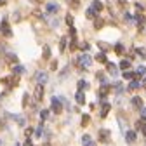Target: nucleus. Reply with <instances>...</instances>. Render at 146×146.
Returning a JSON list of instances; mask_svg holds the SVG:
<instances>
[{
    "instance_id": "nucleus-1",
    "label": "nucleus",
    "mask_w": 146,
    "mask_h": 146,
    "mask_svg": "<svg viewBox=\"0 0 146 146\" xmlns=\"http://www.w3.org/2000/svg\"><path fill=\"white\" fill-rule=\"evenodd\" d=\"M50 110L56 115H59L61 111H63V101L59 99V98H52V101H50Z\"/></svg>"
},
{
    "instance_id": "nucleus-20",
    "label": "nucleus",
    "mask_w": 146,
    "mask_h": 146,
    "mask_svg": "<svg viewBox=\"0 0 146 146\" xmlns=\"http://www.w3.org/2000/svg\"><path fill=\"white\" fill-rule=\"evenodd\" d=\"M90 143V136L89 134H84V137H82V144L85 146V144H89Z\"/></svg>"
},
{
    "instance_id": "nucleus-23",
    "label": "nucleus",
    "mask_w": 146,
    "mask_h": 146,
    "mask_svg": "<svg viewBox=\"0 0 146 146\" xmlns=\"http://www.w3.org/2000/svg\"><path fill=\"white\" fill-rule=\"evenodd\" d=\"M59 49H61V52L66 49V36H63V38H61V44H59Z\"/></svg>"
},
{
    "instance_id": "nucleus-18",
    "label": "nucleus",
    "mask_w": 146,
    "mask_h": 146,
    "mask_svg": "<svg viewBox=\"0 0 146 146\" xmlns=\"http://www.w3.org/2000/svg\"><path fill=\"white\" fill-rule=\"evenodd\" d=\"M141 75H146V66H139V68H137L136 77H141Z\"/></svg>"
},
{
    "instance_id": "nucleus-26",
    "label": "nucleus",
    "mask_w": 146,
    "mask_h": 146,
    "mask_svg": "<svg viewBox=\"0 0 146 146\" xmlns=\"http://www.w3.org/2000/svg\"><path fill=\"white\" fill-rule=\"evenodd\" d=\"M136 21H137V26H143V25H144V17L137 14V17H136Z\"/></svg>"
},
{
    "instance_id": "nucleus-41",
    "label": "nucleus",
    "mask_w": 146,
    "mask_h": 146,
    "mask_svg": "<svg viewBox=\"0 0 146 146\" xmlns=\"http://www.w3.org/2000/svg\"><path fill=\"white\" fill-rule=\"evenodd\" d=\"M0 144H2V141H0Z\"/></svg>"
},
{
    "instance_id": "nucleus-16",
    "label": "nucleus",
    "mask_w": 146,
    "mask_h": 146,
    "mask_svg": "<svg viewBox=\"0 0 146 146\" xmlns=\"http://www.w3.org/2000/svg\"><path fill=\"white\" fill-rule=\"evenodd\" d=\"M123 78L125 80H132V78H136V73H132V71H123Z\"/></svg>"
},
{
    "instance_id": "nucleus-2",
    "label": "nucleus",
    "mask_w": 146,
    "mask_h": 146,
    "mask_svg": "<svg viewBox=\"0 0 146 146\" xmlns=\"http://www.w3.org/2000/svg\"><path fill=\"white\" fill-rule=\"evenodd\" d=\"M77 63H78V66H82V68H89L90 64H92V59H90L89 54H82V56L77 59Z\"/></svg>"
},
{
    "instance_id": "nucleus-10",
    "label": "nucleus",
    "mask_w": 146,
    "mask_h": 146,
    "mask_svg": "<svg viewBox=\"0 0 146 146\" xmlns=\"http://www.w3.org/2000/svg\"><path fill=\"white\" fill-rule=\"evenodd\" d=\"M125 141L132 144V143L136 141V132H134V131H127V132H125Z\"/></svg>"
},
{
    "instance_id": "nucleus-5",
    "label": "nucleus",
    "mask_w": 146,
    "mask_h": 146,
    "mask_svg": "<svg viewBox=\"0 0 146 146\" xmlns=\"http://www.w3.org/2000/svg\"><path fill=\"white\" fill-rule=\"evenodd\" d=\"M35 80H36V84H38V85H44L47 82V73L45 71H38L35 75Z\"/></svg>"
},
{
    "instance_id": "nucleus-12",
    "label": "nucleus",
    "mask_w": 146,
    "mask_h": 146,
    "mask_svg": "<svg viewBox=\"0 0 146 146\" xmlns=\"http://www.w3.org/2000/svg\"><path fill=\"white\" fill-rule=\"evenodd\" d=\"M131 103H132V106H136V108H139V110L143 108V99H141L139 96H136V98H132V101H131Z\"/></svg>"
},
{
    "instance_id": "nucleus-14",
    "label": "nucleus",
    "mask_w": 146,
    "mask_h": 146,
    "mask_svg": "<svg viewBox=\"0 0 146 146\" xmlns=\"http://www.w3.org/2000/svg\"><path fill=\"white\" fill-rule=\"evenodd\" d=\"M110 108H111V106H110L108 103H104V104L101 106V118H104V117L108 115V111H110Z\"/></svg>"
},
{
    "instance_id": "nucleus-33",
    "label": "nucleus",
    "mask_w": 146,
    "mask_h": 146,
    "mask_svg": "<svg viewBox=\"0 0 146 146\" xmlns=\"http://www.w3.org/2000/svg\"><path fill=\"white\" fill-rule=\"evenodd\" d=\"M31 132H33V129H31V127H28V129H26V131H25V136H26V137H28V136H30V134H31Z\"/></svg>"
},
{
    "instance_id": "nucleus-39",
    "label": "nucleus",
    "mask_w": 146,
    "mask_h": 146,
    "mask_svg": "<svg viewBox=\"0 0 146 146\" xmlns=\"http://www.w3.org/2000/svg\"><path fill=\"white\" fill-rule=\"evenodd\" d=\"M7 4V0H0V5H5Z\"/></svg>"
},
{
    "instance_id": "nucleus-38",
    "label": "nucleus",
    "mask_w": 146,
    "mask_h": 146,
    "mask_svg": "<svg viewBox=\"0 0 146 146\" xmlns=\"http://www.w3.org/2000/svg\"><path fill=\"white\" fill-rule=\"evenodd\" d=\"M141 87H146V77L143 78V82H141Z\"/></svg>"
},
{
    "instance_id": "nucleus-8",
    "label": "nucleus",
    "mask_w": 146,
    "mask_h": 146,
    "mask_svg": "<svg viewBox=\"0 0 146 146\" xmlns=\"http://www.w3.org/2000/svg\"><path fill=\"white\" fill-rule=\"evenodd\" d=\"M111 90V85H108V84H103L101 85V89H99V98L103 99L104 96H108V92Z\"/></svg>"
},
{
    "instance_id": "nucleus-34",
    "label": "nucleus",
    "mask_w": 146,
    "mask_h": 146,
    "mask_svg": "<svg viewBox=\"0 0 146 146\" xmlns=\"http://www.w3.org/2000/svg\"><path fill=\"white\" fill-rule=\"evenodd\" d=\"M141 117H143V120L146 118V108H141Z\"/></svg>"
},
{
    "instance_id": "nucleus-31",
    "label": "nucleus",
    "mask_w": 146,
    "mask_h": 146,
    "mask_svg": "<svg viewBox=\"0 0 146 146\" xmlns=\"http://www.w3.org/2000/svg\"><path fill=\"white\" fill-rule=\"evenodd\" d=\"M35 136H36V137H42V123H40V127H38V129L35 131Z\"/></svg>"
},
{
    "instance_id": "nucleus-6",
    "label": "nucleus",
    "mask_w": 146,
    "mask_h": 146,
    "mask_svg": "<svg viewBox=\"0 0 146 146\" xmlns=\"http://www.w3.org/2000/svg\"><path fill=\"white\" fill-rule=\"evenodd\" d=\"M110 134H111V132H110L108 129H101L99 131V141L101 143H108L110 141Z\"/></svg>"
},
{
    "instance_id": "nucleus-13",
    "label": "nucleus",
    "mask_w": 146,
    "mask_h": 146,
    "mask_svg": "<svg viewBox=\"0 0 146 146\" xmlns=\"http://www.w3.org/2000/svg\"><path fill=\"white\" fill-rule=\"evenodd\" d=\"M108 73H110V75H111V77H117V66L113 64V63H108Z\"/></svg>"
},
{
    "instance_id": "nucleus-22",
    "label": "nucleus",
    "mask_w": 146,
    "mask_h": 146,
    "mask_svg": "<svg viewBox=\"0 0 146 146\" xmlns=\"http://www.w3.org/2000/svg\"><path fill=\"white\" fill-rule=\"evenodd\" d=\"M23 71H25V68H23V66H19V64H17V66L14 68V73H16V75H21Z\"/></svg>"
},
{
    "instance_id": "nucleus-15",
    "label": "nucleus",
    "mask_w": 146,
    "mask_h": 146,
    "mask_svg": "<svg viewBox=\"0 0 146 146\" xmlns=\"http://www.w3.org/2000/svg\"><path fill=\"white\" fill-rule=\"evenodd\" d=\"M141 87V82L139 80H132L131 84H129V90H136V89H139Z\"/></svg>"
},
{
    "instance_id": "nucleus-3",
    "label": "nucleus",
    "mask_w": 146,
    "mask_h": 146,
    "mask_svg": "<svg viewBox=\"0 0 146 146\" xmlns=\"http://www.w3.org/2000/svg\"><path fill=\"white\" fill-rule=\"evenodd\" d=\"M0 33L5 35V36H11V35H12V31H11V28H9L7 19H4V21H2V25H0Z\"/></svg>"
},
{
    "instance_id": "nucleus-28",
    "label": "nucleus",
    "mask_w": 146,
    "mask_h": 146,
    "mask_svg": "<svg viewBox=\"0 0 146 146\" xmlns=\"http://www.w3.org/2000/svg\"><path fill=\"white\" fill-rule=\"evenodd\" d=\"M89 120H90V117H89V115H84V117H82V125L85 127V125L89 123Z\"/></svg>"
},
{
    "instance_id": "nucleus-19",
    "label": "nucleus",
    "mask_w": 146,
    "mask_h": 146,
    "mask_svg": "<svg viewBox=\"0 0 146 146\" xmlns=\"http://www.w3.org/2000/svg\"><path fill=\"white\" fill-rule=\"evenodd\" d=\"M77 85H78V90L87 89V82H85V80H78V84H77Z\"/></svg>"
},
{
    "instance_id": "nucleus-25",
    "label": "nucleus",
    "mask_w": 146,
    "mask_h": 146,
    "mask_svg": "<svg viewBox=\"0 0 146 146\" xmlns=\"http://www.w3.org/2000/svg\"><path fill=\"white\" fill-rule=\"evenodd\" d=\"M115 52H117V54H122V52H123V45H122V44H117V45H115Z\"/></svg>"
},
{
    "instance_id": "nucleus-17",
    "label": "nucleus",
    "mask_w": 146,
    "mask_h": 146,
    "mask_svg": "<svg viewBox=\"0 0 146 146\" xmlns=\"http://www.w3.org/2000/svg\"><path fill=\"white\" fill-rule=\"evenodd\" d=\"M120 68H122L123 71H125V70H129V68H131V61H129V59H123V61L120 63Z\"/></svg>"
},
{
    "instance_id": "nucleus-4",
    "label": "nucleus",
    "mask_w": 146,
    "mask_h": 146,
    "mask_svg": "<svg viewBox=\"0 0 146 146\" xmlns=\"http://www.w3.org/2000/svg\"><path fill=\"white\" fill-rule=\"evenodd\" d=\"M45 11H47V14H56V12L59 11V4H56V2H49V4L45 5Z\"/></svg>"
},
{
    "instance_id": "nucleus-42",
    "label": "nucleus",
    "mask_w": 146,
    "mask_h": 146,
    "mask_svg": "<svg viewBox=\"0 0 146 146\" xmlns=\"http://www.w3.org/2000/svg\"><path fill=\"white\" fill-rule=\"evenodd\" d=\"M16 146H19V144H16Z\"/></svg>"
},
{
    "instance_id": "nucleus-7",
    "label": "nucleus",
    "mask_w": 146,
    "mask_h": 146,
    "mask_svg": "<svg viewBox=\"0 0 146 146\" xmlns=\"http://www.w3.org/2000/svg\"><path fill=\"white\" fill-rule=\"evenodd\" d=\"M44 98V85H36L35 87V101H42Z\"/></svg>"
},
{
    "instance_id": "nucleus-37",
    "label": "nucleus",
    "mask_w": 146,
    "mask_h": 146,
    "mask_svg": "<svg viewBox=\"0 0 146 146\" xmlns=\"http://www.w3.org/2000/svg\"><path fill=\"white\" fill-rule=\"evenodd\" d=\"M25 146H33V143H31L30 139H26V143H25Z\"/></svg>"
},
{
    "instance_id": "nucleus-36",
    "label": "nucleus",
    "mask_w": 146,
    "mask_h": 146,
    "mask_svg": "<svg viewBox=\"0 0 146 146\" xmlns=\"http://www.w3.org/2000/svg\"><path fill=\"white\" fill-rule=\"evenodd\" d=\"M80 47H82V50H87V49H89V44H82Z\"/></svg>"
},
{
    "instance_id": "nucleus-29",
    "label": "nucleus",
    "mask_w": 146,
    "mask_h": 146,
    "mask_svg": "<svg viewBox=\"0 0 146 146\" xmlns=\"http://www.w3.org/2000/svg\"><path fill=\"white\" fill-rule=\"evenodd\" d=\"M136 52L139 54L141 58H146V50H144V49H136Z\"/></svg>"
},
{
    "instance_id": "nucleus-27",
    "label": "nucleus",
    "mask_w": 146,
    "mask_h": 146,
    "mask_svg": "<svg viewBox=\"0 0 146 146\" xmlns=\"http://www.w3.org/2000/svg\"><path fill=\"white\" fill-rule=\"evenodd\" d=\"M139 129H141V134H143V136H146V120H143V123H141Z\"/></svg>"
},
{
    "instance_id": "nucleus-24",
    "label": "nucleus",
    "mask_w": 146,
    "mask_h": 146,
    "mask_svg": "<svg viewBox=\"0 0 146 146\" xmlns=\"http://www.w3.org/2000/svg\"><path fill=\"white\" fill-rule=\"evenodd\" d=\"M96 16H98V14H96L92 9H90V7L87 9V17H90V19H92V17H96Z\"/></svg>"
},
{
    "instance_id": "nucleus-9",
    "label": "nucleus",
    "mask_w": 146,
    "mask_h": 146,
    "mask_svg": "<svg viewBox=\"0 0 146 146\" xmlns=\"http://www.w3.org/2000/svg\"><path fill=\"white\" fill-rule=\"evenodd\" d=\"M90 9H92L96 14H99V12L103 11V4L99 2V0H94V2H92V5H90Z\"/></svg>"
},
{
    "instance_id": "nucleus-21",
    "label": "nucleus",
    "mask_w": 146,
    "mask_h": 146,
    "mask_svg": "<svg viewBox=\"0 0 146 146\" xmlns=\"http://www.w3.org/2000/svg\"><path fill=\"white\" fill-rule=\"evenodd\" d=\"M96 59H98L99 63H106V56H104L103 52H101V54H98V56H96Z\"/></svg>"
},
{
    "instance_id": "nucleus-40",
    "label": "nucleus",
    "mask_w": 146,
    "mask_h": 146,
    "mask_svg": "<svg viewBox=\"0 0 146 146\" xmlns=\"http://www.w3.org/2000/svg\"><path fill=\"white\" fill-rule=\"evenodd\" d=\"M85 146H96V144H94L92 141H90V143H89V144H85Z\"/></svg>"
},
{
    "instance_id": "nucleus-32",
    "label": "nucleus",
    "mask_w": 146,
    "mask_h": 146,
    "mask_svg": "<svg viewBox=\"0 0 146 146\" xmlns=\"http://www.w3.org/2000/svg\"><path fill=\"white\" fill-rule=\"evenodd\" d=\"M66 23H68V25H70V26H71V25H73V17H71V16H70V14H68V16H66Z\"/></svg>"
},
{
    "instance_id": "nucleus-11",
    "label": "nucleus",
    "mask_w": 146,
    "mask_h": 146,
    "mask_svg": "<svg viewBox=\"0 0 146 146\" xmlns=\"http://www.w3.org/2000/svg\"><path fill=\"white\" fill-rule=\"evenodd\" d=\"M75 99H77L78 104H84V103H85V94L82 92V90H78V92L75 94Z\"/></svg>"
},
{
    "instance_id": "nucleus-30",
    "label": "nucleus",
    "mask_w": 146,
    "mask_h": 146,
    "mask_svg": "<svg viewBox=\"0 0 146 146\" xmlns=\"http://www.w3.org/2000/svg\"><path fill=\"white\" fill-rule=\"evenodd\" d=\"M47 117H49V111H47V110H44V111H40V118H42V120H45Z\"/></svg>"
},
{
    "instance_id": "nucleus-35",
    "label": "nucleus",
    "mask_w": 146,
    "mask_h": 146,
    "mask_svg": "<svg viewBox=\"0 0 146 146\" xmlns=\"http://www.w3.org/2000/svg\"><path fill=\"white\" fill-rule=\"evenodd\" d=\"M99 47H101L103 50H106V49H108V45H104V42H99Z\"/></svg>"
}]
</instances>
